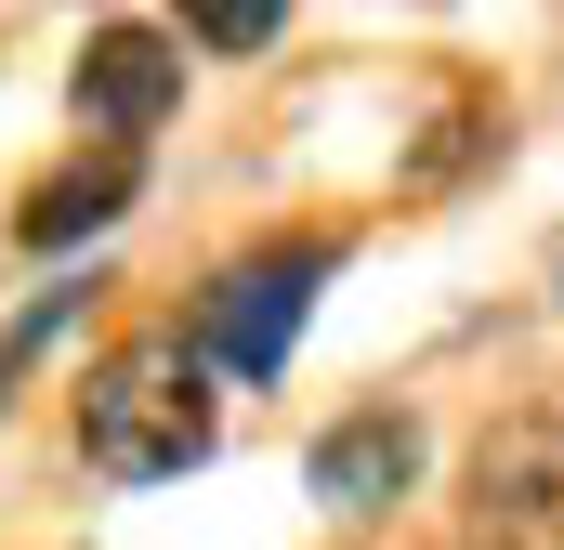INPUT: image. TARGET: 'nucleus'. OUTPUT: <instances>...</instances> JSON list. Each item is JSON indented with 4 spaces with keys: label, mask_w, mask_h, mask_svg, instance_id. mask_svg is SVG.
I'll return each mask as SVG.
<instances>
[{
    "label": "nucleus",
    "mask_w": 564,
    "mask_h": 550,
    "mask_svg": "<svg viewBox=\"0 0 564 550\" xmlns=\"http://www.w3.org/2000/svg\"><path fill=\"white\" fill-rule=\"evenodd\" d=\"M302 485H315V512H341V525L394 512V498L421 485V419H394V407H355V419H328V432L302 446Z\"/></svg>",
    "instance_id": "obj_5"
},
{
    "label": "nucleus",
    "mask_w": 564,
    "mask_h": 550,
    "mask_svg": "<svg viewBox=\"0 0 564 550\" xmlns=\"http://www.w3.org/2000/svg\"><path fill=\"white\" fill-rule=\"evenodd\" d=\"M79 132H106V144H144L171 106H184V40L171 26H144V13H119V26H93L79 40Z\"/></svg>",
    "instance_id": "obj_3"
},
{
    "label": "nucleus",
    "mask_w": 564,
    "mask_h": 550,
    "mask_svg": "<svg viewBox=\"0 0 564 550\" xmlns=\"http://www.w3.org/2000/svg\"><path fill=\"white\" fill-rule=\"evenodd\" d=\"M79 459L106 485H171L210 459V354L197 328H132L79 367Z\"/></svg>",
    "instance_id": "obj_1"
},
{
    "label": "nucleus",
    "mask_w": 564,
    "mask_h": 550,
    "mask_svg": "<svg viewBox=\"0 0 564 550\" xmlns=\"http://www.w3.org/2000/svg\"><path fill=\"white\" fill-rule=\"evenodd\" d=\"M315 288H328V250L302 237V250H250V263L210 275V301H197V354L224 367V381H276L289 341H302V315H315Z\"/></svg>",
    "instance_id": "obj_2"
},
{
    "label": "nucleus",
    "mask_w": 564,
    "mask_h": 550,
    "mask_svg": "<svg viewBox=\"0 0 564 550\" xmlns=\"http://www.w3.org/2000/svg\"><path fill=\"white\" fill-rule=\"evenodd\" d=\"M276 26H289L276 0H210V13H197V40H210V53H263Z\"/></svg>",
    "instance_id": "obj_8"
},
{
    "label": "nucleus",
    "mask_w": 564,
    "mask_h": 550,
    "mask_svg": "<svg viewBox=\"0 0 564 550\" xmlns=\"http://www.w3.org/2000/svg\"><path fill=\"white\" fill-rule=\"evenodd\" d=\"M473 525L499 550H539V538H564V419H499L486 446H473Z\"/></svg>",
    "instance_id": "obj_4"
},
{
    "label": "nucleus",
    "mask_w": 564,
    "mask_h": 550,
    "mask_svg": "<svg viewBox=\"0 0 564 550\" xmlns=\"http://www.w3.org/2000/svg\"><path fill=\"white\" fill-rule=\"evenodd\" d=\"M66 315H79V288H53V301H26V315L0 328V407H13V381H26V367H40V354L66 341Z\"/></svg>",
    "instance_id": "obj_7"
},
{
    "label": "nucleus",
    "mask_w": 564,
    "mask_h": 550,
    "mask_svg": "<svg viewBox=\"0 0 564 550\" xmlns=\"http://www.w3.org/2000/svg\"><path fill=\"white\" fill-rule=\"evenodd\" d=\"M119 210H132V157H93V170H53L13 237H26V250H79V237H106Z\"/></svg>",
    "instance_id": "obj_6"
}]
</instances>
